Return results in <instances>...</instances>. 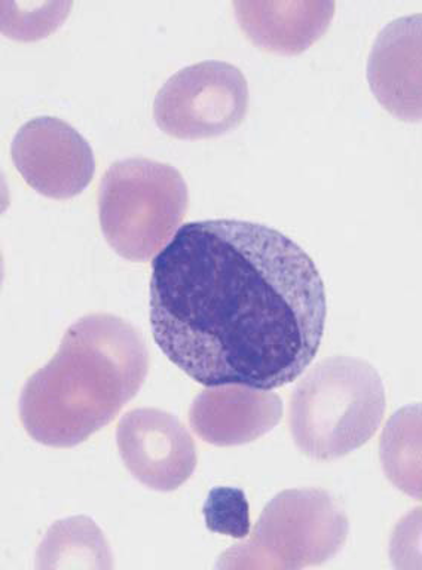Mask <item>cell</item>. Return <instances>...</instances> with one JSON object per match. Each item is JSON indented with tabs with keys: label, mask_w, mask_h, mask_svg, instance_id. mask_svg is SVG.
<instances>
[{
	"label": "cell",
	"mask_w": 422,
	"mask_h": 570,
	"mask_svg": "<svg viewBox=\"0 0 422 570\" xmlns=\"http://www.w3.org/2000/svg\"><path fill=\"white\" fill-rule=\"evenodd\" d=\"M38 569H112V551L99 525L88 517L52 524L38 550Z\"/></svg>",
	"instance_id": "12"
},
{
	"label": "cell",
	"mask_w": 422,
	"mask_h": 570,
	"mask_svg": "<svg viewBox=\"0 0 422 570\" xmlns=\"http://www.w3.org/2000/svg\"><path fill=\"white\" fill-rule=\"evenodd\" d=\"M145 337L110 314L70 325L52 360L28 379L20 419L39 444L69 449L84 443L135 399L149 373Z\"/></svg>",
	"instance_id": "2"
},
{
	"label": "cell",
	"mask_w": 422,
	"mask_h": 570,
	"mask_svg": "<svg viewBox=\"0 0 422 570\" xmlns=\"http://www.w3.org/2000/svg\"><path fill=\"white\" fill-rule=\"evenodd\" d=\"M386 407L380 373L366 361L333 356L311 368L288 401V428L297 449L333 461L376 434Z\"/></svg>",
	"instance_id": "3"
},
{
	"label": "cell",
	"mask_w": 422,
	"mask_h": 570,
	"mask_svg": "<svg viewBox=\"0 0 422 570\" xmlns=\"http://www.w3.org/2000/svg\"><path fill=\"white\" fill-rule=\"evenodd\" d=\"M335 2H234L244 33L266 51L295 56L322 38Z\"/></svg>",
	"instance_id": "11"
},
{
	"label": "cell",
	"mask_w": 422,
	"mask_h": 570,
	"mask_svg": "<svg viewBox=\"0 0 422 570\" xmlns=\"http://www.w3.org/2000/svg\"><path fill=\"white\" fill-rule=\"evenodd\" d=\"M124 465L137 481L157 492H173L193 476L198 456L195 441L175 414L135 409L117 430Z\"/></svg>",
	"instance_id": "8"
},
{
	"label": "cell",
	"mask_w": 422,
	"mask_h": 570,
	"mask_svg": "<svg viewBox=\"0 0 422 570\" xmlns=\"http://www.w3.org/2000/svg\"><path fill=\"white\" fill-rule=\"evenodd\" d=\"M188 203L185 178L171 165L118 160L100 181L101 232L119 256L146 262L176 235Z\"/></svg>",
	"instance_id": "4"
},
{
	"label": "cell",
	"mask_w": 422,
	"mask_h": 570,
	"mask_svg": "<svg viewBox=\"0 0 422 570\" xmlns=\"http://www.w3.org/2000/svg\"><path fill=\"white\" fill-rule=\"evenodd\" d=\"M367 79L377 101L399 119L421 120V16L399 18L373 45Z\"/></svg>",
	"instance_id": "9"
},
{
	"label": "cell",
	"mask_w": 422,
	"mask_h": 570,
	"mask_svg": "<svg viewBox=\"0 0 422 570\" xmlns=\"http://www.w3.org/2000/svg\"><path fill=\"white\" fill-rule=\"evenodd\" d=\"M17 171L38 194L73 198L96 173L90 142L65 120L41 116L24 124L11 146Z\"/></svg>",
	"instance_id": "7"
},
{
	"label": "cell",
	"mask_w": 422,
	"mask_h": 570,
	"mask_svg": "<svg viewBox=\"0 0 422 570\" xmlns=\"http://www.w3.org/2000/svg\"><path fill=\"white\" fill-rule=\"evenodd\" d=\"M326 318L313 258L274 227L188 223L153 263L155 342L199 385H288L317 355Z\"/></svg>",
	"instance_id": "1"
},
{
	"label": "cell",
	"mask_w": 422,
	"mask_h": 570,
	"mask_svg": "<svg viewBox=\"0 0 422 570\" xmlns=\"http://www.w3.org/2000/svg\"><path fill=\"white\" fill-rule=\"evenodd\" d=\"M349 532V517L327 490H284L265 507L251 539L225 551L217 569L323 564L342 550Z\"/></svg>",
	"instance_id": "5"
},
{
	"label": "cell",
	"mask_w": 422,
	"mask_h": 570,
	"mask_svg": "<svg viewBox=\"0 0 422 570\" xmlns=\"http://www.w3.org/2000/svg\"><path fill=\"white\" fill-rule=\"evenodd\" d=\"M203 514L210 532L235 539L251 534V507L242 489H212L204 503Z\"/></svg>",
	"instance_id": "13"
},
{
	"label": "cell",
	"mask_w": 422,
	"mask_h": 570,
	"mask_svg": "<svg viewBox=\"0 0 422 570\" xmlns=\"http://www.w3.org/2000/svg\"><path fill=\"white\" fill-rule=\"evenodd\" d=\"M247 110V80L225 61H203L177 71L154 102L158 127L181 140L224 136L243 122Z\"/></svg>",
	"instance_id": "6"
},
{
	"label": "cell",
	"mask_w": 422,
	"mask_h": 570,
	"mask_svg": "<svg viewBox=\"0 0 422 570\" xmlns=\"http://www.w3.org/2000/svg\"><path fill=\"white\" fill-rule=\"evenodd\" d=\"M283 404L273 392L244 385L208 386L189 412L193 430L207 443H252L282 421Z\"/></svg>",
	"instance_id": "10"
}]
</instances>
